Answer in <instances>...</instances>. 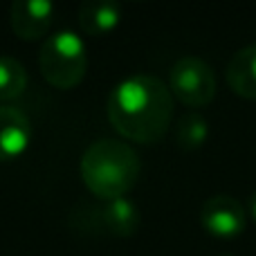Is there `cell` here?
Returning a JSON list of instances; mask_svg holds the SVG:
<instances>
[{"label": "cell", "mask_w": 256, "mask_h": 256, "mask_svg": "<svg viewBox=\"0 0 256 256\" xmlns=\"http://www.w3.org/2000/svg\"><path fill=\"white\" fill-rule=\"evenodd\" d=\"M108 117L117 132L128 140L153 144L171 126V88L155 74L132 72L112 86L108 94Z\"/></svg>", "instance_id": "obj_1"}, {"label": "cell", "mask_w": 256, "mask_h": 256, "mask_svg": "<svg viewBox=\"0 0 256 256\" xmlns=\"http://www.w3.org/2000/svg\"><path fill=\"white\" fill-rule=\"evenodd\" d=\"M86 186L97 198H122L135 186L142 173V160L128 142L117 137H99L86 146L79 162Z\"/></svg>", "instance_id": "obj_2"}, {"label": "cell", "mask_w": 256, "mask_h": 256, "mask_svg": "<svg viewBox=\"0 0 256 256\" xmlns=\"http://www.w3.org/2000/svg\"><path fill=\"white\" fill-rule=\"evenodd\" d=\"M38 68L43 76L56 88H72L86 76L88 70V45L70 27L45 36L38 52Z\"/></svg>", "instance_id": "obj_3"}, {"label": "cell", "mask_w": 256, "mask_h": 256, "mask_svg": "<svg viewBox=\"0 0 256 256\" xmlns=\"http://www.w3.org/2000/svg\"><path fill=\"white\" fill-rule=\"evenodd\" d=\"M168 88L186 106H207L216 97V74L214 68L196 54H182L168 70Z\"/></svg>", "instance_id": "obj_4"}, {"label": "cell", "mask_w": 256, "mask_h": 256, "mask_svg": "<svg viewBox=\"0 0 256 256\" xmlns=\"http://www.w3.org/2000/svg\"><path fill=\"white\" fill-rule=\"evenodd\" d=\"M200 222L214 236L234 238L248 225V209L238 198L230 194L209 196L200 207Z\"/></svg>", "instance_id": "obj_5"}, {"label": "cell", "mask_w": 256, "mask_h": 256, "mask_svg": "<svg viewBox=\"0 0 256 256\" xmlns=\"http://www.w3.org/2000/svg\"><path fill=\"white\" fill-rule=\"evenodd\" d=\"M34 135L32 120L22 108L0 104V160L7 162L27 150Z\"/></svg>", "instance_id": "obj_6"}, {"label": "cell", "mask_w": 256, "mask_h": 256, "mask_svg": "<svg viewBox=\"0 0 256 256\" xmlns=\"http://www.w3.org/2000/svg\"><path fill=\"white\" fill-rule=\"evenodd\" d=\"M52 0H14L12 4V27L20 38L36 40L48 34L54 20Z\"/></svg>", "instance_id": "obj_7"}, {"label": "cell", "mask_w": 256, "mask_h": 256, "mask_svg": "<svg viewBox=\"0 0 256 256\" xmlns=\"http://www.w3.org/2000/svg\"><path fill=\"white\" fill-rule=\"evenodd\" d=\"M102 230L110 232L112 236H132L142 222V212L135 204V200L126 198H112L104 200V204L97 212Z\"/></svg>", "instance_id": "obj_8"}, {"label": "cell", "mask_w": 256, "mask_h": 256, "mask_svg": "<svg viewBox=\"0 0 256 256\" xmlns=\"http://www.w3.org/2000/svg\"><path fill=\"white\" fill-rule=\"evenodd\" d=\"M122 12L120 0H84L79 7V25L92 36L106 34L120 25Z\"/></svg>", "instance_id": "obj_9"}, {"label": "cell", "mask_w": 256, "mask_h": 256, "mask_svg": "<svg viewBox=\"0 0 256 256\" xmlns=\"http://www.w3.org/2000/svg\"><path fill=\"white\" fill-rule=\"evenodd\" d=\"M227 84L243 97L256 99V40L236 50L227 63Z\"/></svg>", "instance_id": "obj_10"}, {"label": "cell", "mask_w": 256, "mask_h": 256, "mask_svg": "<svg viewBox=\"0 0 256 256\" xmlns=\"http://www.w3.org/2000/svg\"><path fill=\"white\" fill-rule=\"evenodd\" d=\"M209 122L202 112L186 110L176 124V144L184 150H196L207 142Z\"/></svg>", "instance_id": "obj_11"}, {"label": "cell", "mask_w": 256, "mask_h": 256, "mask_svg": "<svg viewBox=\"0 0 256 256\" xmlns=\"http://www.w3.org/2000/svg\"><path fill=\"white\" fill-rule=\"evenodd\" d=\"M27 88V68L12 54H0V102L20 97Z\"/></svg>", "instance_id": "obj_12"}, {"label": "cell", "mask_w": 256, "mask_h": 256, "mask_svg": "<svg viewBox=\"0 0 256 256\" xmlns=\"http://www.w3.org/2000/svg\"><path fill=\"white\" fill-rule=\"evenodd\" d=\"M248 216H252L256 220V191H252L248 198Z\"/></svg>", "instance_id": "obj_13"}, {"label": "cell", "mask_w": 256, "mask_h": 256, "mask_svg": "<svg viewBox=\"0 0 256 256\" xmlns=\"http://www.w3.org/2000/svg\"><path fill=\"white\" fill-rule=\"evenodd\" d=\"M218 256H234V254H218Z\"/></svg>", "instance_id": "obj_14"}]
</instances>
